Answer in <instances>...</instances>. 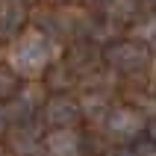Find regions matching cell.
<instances>
[{"mask_svg":"<svg viewBox=\"0 0 156 156\" xmlns=\"http://www.w3.org/2000/svg\"><path fill=\"white\" fill-rule=\"evenodd\" d=\"M50 59V41L41 33H27L21 35L12 50H9V62L18 74H38Z\"/></svg>","mask_w":156,"mask_h":156,"instance_id":"obj_1","label":"cell"},{"mask_svg":"<svg viewBox=\"0 0 156 156\" xmlns=\"http://www.w3.org/2000/svg\"><path fill=\"white\" fill-rule=\"evenodd\" d=\"M109 133L112 136H121V139H130V136L141 133V118L133 109H115L109 115Z\"/></svg>","mask_w":156,"mask_h":156,"instance_id":"obj_2","label":"cell"},{"mask_svg":"<svg viewBox=\"0 0 156 156\" xmlns=\"http://www.w3.org/2000/svg\"><path fill=\"white\" fill-rule=\"evenodd\" d=\"M77 147H80V141L71 130H56L47 136V153L50 156H74Z\"/></svg>","mask_w":156,"mask_h":156,"instance_id":"obj_3","label":"cell"},{"mask_svg":"<svg viewBox=\"0 0 156 156\" xmlns=\"http://www.w3.org/2000/svg\"><path fill=\"white\" fill-rule=\"evenodd\" d=\"M74 118H77V103H71L65 97H56L47 106V121L50 124H71Z\"/></svg>","mask_w":156,"mask_h":156,"instance_id":"obj_4","label":"cell"},{"mask_svg":"<svg viewBox=\"0 0 156 156\" xmlns=\"http://www.w3.org/2000/svg\"><path fill=\"white\" fill-rule=\"evenodd\" d=\"M141 35H144V41H156V18L147 27H141Z\"/></svg>","mask_w":156,"mask_h":156,"instance_id":"obj_5","label":"cell"},{"mask_svg":"<svg viewBox=\"0 0 156 156\" xmlns=\"http://www.w3.org/2000/svg\"><path fill=\"white\" fill-rule=\"evenodd\" d=\"M150 133H153V139H156V124H153V127H150Z\"/></svg>","mask_w":156,"mask_h":156,"instance_id":"obj_6","label":"cell"},{"mask_svg":"<svg viewBox=\"0 0 156 156\" xmlns=\"http://www.w3.org/2000/svg\"><path fill=\"white\" fill-rule=\"evenodd\" d=\"M0 124H3V109H0Z\"/></svg>","mask_w":156,"mask_h":156,"instance_id":"obj_7","label":"cell"}]
</instances>
